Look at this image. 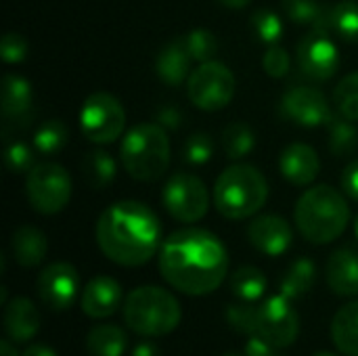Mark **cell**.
Wrapping results in <instances>:
<instances>
[{
  "instance_id": "e575fe53",
  "label": "cell",
  "mask_w": 358,
  "mask_h": 356,
  "mask_svg": "<svg viewBox=\"0 0 358 356\" xmlns=\"http://www.w3.org/2000/svg\"><path fill=\"white\" fill-rule=\"evenodd\" d=\"M334 103L340 111V115L358 122V71L348 73L342 78L334 92Z\"/></svg>"
},
{
  "instance_id": "5b68a950",
  "label": "cell",
  "mask_w": 358,
  "mask_h": 356,
  "mask_svg": "<svg viewBox=\"0 0 358 356\" xmlns=\"http://www.w3.org/2000/svg\"><path fill=\"white\" fill-rule=\"evenodd\" d=\"M268 199L264 174L248 164H235L220 172L214 185V206L229 220H243L258 214Z\"/></svg>"
},
{
  "instance_id": "6da1fadb",
  "label": "cell",
  "mask_w": 358,
  "mask_h": 356,
  "mask_svg": "<svg viewBox=\"0 0 358 356\" xmlns=\"http://www.w3.org/2000/svg\"><path fill=\"white\" fill-rule=\"evenodd\" d=\"M159 273L168 285L187 296H208L229 273L224 243L206 229L172 233L159 248Z\"/></svg>"
},
{
  "instance_id": "d6a6232c",
  "label": "cell",
  "mask_w": 358,
  "mask_h": 356,
  "mask_svg": "<svg viewBox=\"0 0 358 356\" xmlns=\"http://www.w3.org/2000/svg\"><path fill=\"white\" fill-rule=\"evenodd\" d=\"M180 42L185 44L191 59L197 63L214 61V57L218 55V48H220L216 34L206 27H195V29L187 31L185 36H180Z\"/></svg>"
},
{
  "instance_id": "603a6c76",
  "label": "cell",
  "mask_w": 358,
  "mask_h": 356,
  "mask_svg": "<svg viewBox=\"0 0 358 356\" xmlns=\"http://www.w3.org/2000/svg\"><path fill=\"white\" fill-rule=\"evenodd\" d=\"M331 340L346 356H358V300L342 306L331 323Z\"/></svg>"
},
{
  "instance_id": "f907efd6",
  "label": "cell",
  "mask_w": 358,
  "mask_h": 356,
  "mask_svg": "<svg viewBox=\"0 0 358 356\" xmlns=\"http://www.w3.org/2000/svg\"><path fill=\"white\" fill-rule=\"evenodd\" d=\"M224 356H241V355H237V353H229V355H224ZM245 356V355H243Z\"/></svg>"
},
{
  "instance_id": "484cf974",
  "label": "cell",
  "mask_w": 358,
  "mask_h": 356,
  "mask_svg": "<svg viewBox=\"0 0 358 356\" xmlns=\"http://www.w3.org/2000/svg\"><path fill=\"white\" fill-rule=\"evenodd\" d=\"M281 2L289 21L298 25H306L310 29L329 31V8H325L319 0H281Z\"/></svg>"
},
{
  "instance_id": "83f0119b",
  "label": "cell",
  "mask_w": 358,
  "mask_h": 356,
  "mask_svg": "<svg viewBox=\"0 0 358 356\" xmlns=\"http://www.w3.org/2000/svg\"><path fill=\"white\" fill-rule=\"evenodd\" d=\"M327 132H329V149L338 157L352 155L358 149V128L352 120L344 115H331L327 122Z\"/></svg>"
},
{
  "instance_id": "8fae6325",
  "label": "cell",
  "mask_w": 358,
  "mask_h": 356,
  "mask_svg": "<svg viewBox=\"0 0 358 356\" xmlns=\"http://www.w3.org/2000/svg\"><path fill=\"white\" fill-rule=\"evenodd\" d=\"M300 334V319L292 300L277 294L258 306V336L271 342L277 350L292 346Z\"/></svg>"
},
{
  "instance_id": "ab89813d",
  "label": "cell",
  "mask_w": 358,
  "mask_h": 356,
  "mask_svg": "<svg viewBox=\"0 0 358 356\" xmlns=\"http://www.w3.org/2000/svg\"><path fill=\"white\" fill-rule=\"evenodd\" d=\"M0 57L8 65L21 63L27 57V40L21 34H15V31L4 34L2 42H0Z\"/></svg>"
},
{
  "instance_id": "1f68e13d",
  "label": "cell",
  "mask_w": 358,
  "mask_h": 356,
  "mask_svg": "<svg viewBox=\"0 0 358 356\" xmlns=\"http://www.w3.org/2000/svg\"><path fill=\"white\" fill-rule=\"evenodd\" d=\"M256 147V134L245 122H233L222 130V149L227 157L241 159L250 155Z\"/></svg>"
},
{
  "instance_id": "7c38bea8",
  "label": "cell",
  "mask_w": 358,
  "mask_h": 356,
  "mask_svg": "<svg viewBox=\"0 0 358 356\" xmlns=\"http://www.w3.org/2000/svg\"><path fill=\"white\" fill-rule=\"evenodd\" d=\"M325 29H310L300 42L296 50V61L300 71L310 78L325 82L336 76L340 67V50Z\"/></svg>"
},
{
  "instance_id": "30bf717a",
  "label": "cell",
  "mask_w": 358,
  "mask_h": 356,
  "mask_svg": "<svg viewBox=\"0 0 358 356\" xmlns=\"http://www.w3.org/2000/svg\"><path fill=\"white\" fill-rule=\"evenodd\" d=\"M162 201L174 220L197 222L208 212L210 193L199 176L189 172H176L168 178L162 191Z\"/></svg>"
},
{
  "instance_id": "b9f144b4",
  "label": "cell",
  "mask_w": 358,
  "mask_h": 356,
  "mask_svg": "<svg viewBox=\"0 0 358 356\" xmlns=\"http://www.w3.org/2000/svg\"><path fill=\"white\" fill-rule=\"evenodd\" d=\"M277 348L266 342L262 336H252L248 338V344H245V356H277L275 353Z\"/></svg>"
},
{
  "instance_id": "4316f807",
  "label": "cell",
  "mask_w": 358,
  "mask_h": 356,
  "mask_svg": "<svg viewBox=\"0 0 358 356\" xmlns=\"http://www.w3.org/2000/svg\"><path fill=\"white\" fill-rule=\"evenodd\" d=\"M82 170H84L86 183L92 189H107L117 174V166H115L113 155L109 151H103V149L88 151L82 159Z\"/></svg>"
},
{
  "instance_id": "bcb514c9",
  "label": "cell",
  "mask_w": 358,
  "mask_h": 356,
  "mask_svg": "<svg viewBox=\"0 0 358 356\" xmlns=\"http://www.w3.org/2000/svg\"><path fill=\"white\" fill-rule=\"evenodd\" d=\"M0 356H19V353H17V348L13 346L10 340H2L0 342Z\"/></svg>"
},
{
  "instance_id": "d6986e66",
  "label": "cell",
  "mask_w": 358,
  "mask_h": 356,
  "mask_svg": "<svg viewBox=\"0 0 358 356\" xmlns=\"http://www.w3.org/2000/svg\"><path fill=\"white\" fill-rule=\"evenodd\" d=\"M325 279L334 294L340 298L358 296V254L342 248L336 250L325 266Z\"/></svg>"
},
{
  "instance_id": "74e56055",
  "label": "cell",
  "mask_w": 358,
  "mask_h": 356,
  "mask_svg": "<svg viewBox=\"0 0 358 356\" xmlns=\"http://www.w3.org/2000/svg\"><path fill=\"white\" fill-rule=\"evenodd\" d=\"M4 164L13 174H21V172H29L36 162H34V149L21 141L8 143L4 149Z\"/></svg>"
},
{
  "instance_id": "f35d334b",
  "label": "cell",
  "mask_w": 358,
  "mask_h": 356,
  "mask_svg": "<svg viewBox=\"0 0 358 356\" xmlns=\"http://www.w3.org/2000/svg\"><path fill=\"white\" fill-rule=\"evenodd\" d=\"M289 67H292V59H289L287 50L281 48L279 44L268 46V50H266L264 57H262V69H264L271 78L279 80V78H285V76L289 73Z\"/></svg>"
},
{
  "instance_id": "7a4b0ae2",
  "label": "cell",
  "mask_w": 358,
  "mask_h": 356,
  "mask_svg": "<svg viewBox=\"0 0 358 356\" xmlns=\"http://www.w3.org/2000/svg\"><path fill=\"white\" fill-rule=\"evenodd\" d=\"M101 252L120 266H143L162 248V225L141 201H117L96 222Z\"/></svg>"
},
{
  "instance_id": "ba28073f",
  "label": "cell",
  "mask_w": 358,
  "mask_h": 356,
  "mask_svg": "<svg viewBox=\"0 0 358 356\" xmlns=\"http://www.w3.org/2000/svg\"><path fill=\"white\" fill-rule=\"evenodd\" d=\"M25 193L40 214H59L71 197V178L63 166L52 162L36 164L25 176Z\"/></svg>"
},
{
  "instance_id": "3957f363",
  "label": "cell",
  "mask_w": 358,
  "mask_h": 356,
  "mask_svg": "<svg viewBox=\"0 0 358 356\" xmlns=\"http://www.w3.org/2000/svg\"><path fill=\"white\" fill-rule=\"evenodd\" d=\"M294 218L306 241L325 245L346 231L350 222V206L338 189L317 185L302 193L296 204Z\"/></svg>"
},
{
  "instance_id": "f6af8a7d",
  "label": "cell",
  "mask_w": 358,
  "mask_h": 356,
  "mask_svg": "<svg viewBox=\"0 0 358 356\" xmlns=\"http://www.w3.org/2000/svg\"><path fill=\"white\" fill-rule=\"evenodd\" d=\"M21 356H57V353L46 344H31L23 350Z\"/></svg>"
},
{
  "instance_id": "4dcf8cb0",
  "label": "cell",
  "mask_w": 358,
  "mask_h": 356,
  "mask_svg": "<svg viewBox=\"0 0 358 356\" xmlns=\"http://www.w3.org/2000/svg\"><path fill=\"white\" fill-rule=\"evenodd\" d=\"M67 138H69V128L65 126V122L55 118L42 122L36 128L31 145L40 155H57L67 145Z\"/></svg>"
},
{
  "instance_id": "8d00e7d4",
  "label": "cell",
  "mask_w": 358,
  "mask_h": 356,
  "mask_svg": "<svg viewBox=\"0 0 358 356\" xmlns=\"http://www.w3.org/2000/svg\"><path fill=\"white\" fill-rule=\"evenodd\" d=\"M214 155V141L206 132L191 134L182 145V159L189 166H203Z\"/></svg>"
},
{
  "instance_id": "ee69618b",
  "label": "cell",
  "mask_w": 358,
  "mask_h": 356,
  "mask_svg": "<svg viewBox=\"0 0 358 356\" xmlns=\"http://www.w3.org/2000/svg\"><path fill=\"white\" fill-rule=\"evenodd\" d=\"M130 356H162V353H159L157 344H153V342H141V344H136L132 348V355Z\"/></svg>"
},
{
  "instance_id": "5bb4252c",
  "label": "cell",
  "mask_w": 358,
  "mask_h": 356,
  "mask_svg": "<svg viewBox=\"0 0 358 356\" xmlns=\"http://www.w3.org/2000/svg\"><path fill=\"white\" fill-rule=\"evenodd\" d=\"M80 294V275L69 262H52L38 275V296L40 300L61 313L67 311Z\"/></svg>"
},
{
  "instance_id": "9c48e42d",
  "label": "cell",
  "mask_w": 358,
  "mask_h": 356,
  "mask_svg": "<svg viewBox=\"0 0 358 356\" xmlns=\"http://www.w3.org/2000/svg\"><path fill=\"white\" fill-rule=\"evenodd\" d=\"M80 128L90 143H115L126 128V111L120 99L109 92L90 94L80 109Z\"/></svg>"
},
{
  "instance_id": "c3c4849f",
  "label": "cell",
  "mask_w": 358,
  "mask_h": 356,
  "mask_svg": "<svg viewBox=\"0 0 358 356\" xmlns=\"http://www.w3.org/2000/svg\"><path fill=\"white\" fill-rule=\"evenodd\" d=\"M352 227H355V237H357V241H358V216L355 218V225H352Z\"/></svg>"
},
{
  "instance_id": "ac0fdd59",
  "label": "cell",
  "mask_w": 358,
  "mask_h": 356,
  "mask_svg": "<svg viewBox=\"0 0 358 356\" xmlns=\"http://www.w3.org/2000/svg\"><path fill=\"white\" fill-rule=\"evenodd\" d=\"M2 325H4V334L10 342H15V344L17 342H29L40 329L38 308L34 306L31 300L17 296L4 304Z\"/></svg>"
},
{
  "instance_id": "52a82bcc",
  "label": "cell",
  "mask_w": 358,
  "mask_h": 356,
  "mask_svg": "<svg viewBox=\"0 0 358 356\" xmlns=\"http://www.w3.org/2000/svg\"><path fill=\"white\" fill-rule=\"evenodd\" d=\"M235 76L222 61H206L199 63L197 69L191 71L187 80L189 101L203 111L224 109L235 97Z\"/></svg>"
},
{
  "instance_id": "7bdbcfd3",
  "label": "cell",
  "mask_w": 358,
  "mask_h": 356,
  "mask_svg": "<svg viewBox=\"0 0 358 356\" xmlns=\"http://www.w3.org/2000/svg\"><path fill=\"white\" fill-rule=\"evenodd\" d=\"M180 120H182V115L176 107H164L157 113V124H162L168 130H176L180 126Z\"/></svg>"
},
{
  "instance_id": "d590c367",
  "label": "cell",
  "mask_w": 358,
  "mask_h": 356,
  "mask_svg": "<svg viewBox=\"0 0 358 356\" xmlns=\"http://www.w3.org/2000/svg\"><path fill=\"white\" fill-rule=\"evenodd\" d=\"M227 321L237 334H243L248 338L258 336V308H254L252 302L229 306L227 308Z\"/></svg>"
},
{
  "instance_id": "7402d4cb",
  "label": "cell",
  "mask_w": 358,
  "mask_h": 356,
  "mask_svg": "<svg viewBox=\"0 0 358 356\" xmlns=\"http://www.w3.org/2000/svg\"><path fill=\"white\" fill-rule=\"evenodd\" d=\"M10 250H13V258L19 266L34 269L44 262L46 252H48V239L40 229H36L31 225H23L13 233Z\"/></svg>"
},
{
  "instance_id": "60d3db41",
  "label": "cell",
  "mask_w": 358,
  "mask_h": 356,
  "mask_svg": "<svg viewBox=\"0 0 358 356\" xmlns=\"http://www.w3.org/2000/svg\"><path fill=\"white\" fill-rule=\"evenodd\" d=\"M342 189L350 199L358 201V159L350 162L342 172Z\"/></svg>"
},
{
  "instance_id": "e0dca14e",
  "label": "cell",
  "mask_w": 358,
  "mask_h": 356,
  "mask_svg": "<svg viewBox=\"0 0 358 356\" xmlns=\"http://www.w3.org/2000/svg\"><path fill=\"white\" fill-rule=\"evenodd\" d=\"M82 311L90 319H107L117 313L122 304V285L107 275L94 277L84 285Z\"/></svg>"
},
{
  "instance_id": "277c9868",
  "label": "cell",
  "mask_w": 358,
  "mask_h": 356,
  "mask_svg": "<svg viewBox=\"0 0 358 356\" xmlns=\"http://www.w3.org/2000/svg\"><path fill=\"white\" fill-rule=\"evenodd\" d=\"M120 159L128 176L141 183L162 178L170 166V138L162 124L143 122L122 136Z\"/></svg>"
},
{
  "instance_id": "9a60e30c",
  "label": "cell",
  "mask_w": 358,
  "mask_h": 356,
  "mask_svg": "<svg viewBox=\"0 0 358 356\" xmlns=\"http://www.w3.org/2000/svg\"><path fill=\"white\" fill-rule=\"evenodd\" d=\"M252 245L266 256H281L289 250L294 241L292 227L285 218L277 214H264L252 220L248 229Z\"/></svg>"
},
{
  "instance_id": "2e32d148",
  "label": "cell",
  "mask_w": 358,
  "mask_h": 356,
  "mask_svg": "<svg viewBox=\"0 0 358 356\" xmlns=\"http://www.w3.org/2000/svg\"><path fill=\"white\" fill-rule=\"evenodd\" d=\"M279 170L285 180L296 187H308L315 183L321 170V159L317 151L306 143H292L281 151Z\"/></svg>"
},
{
  "instance_id": "8992f818",
  "label": "cell",
  "mask_w": 358,
  "mask_h": 356,
  "mask_svg": "<svg viewBox=\"0 0 358 356\" xmlns=\"http://www.w3.org/2000/svg\"><path fill=\"white\" fill-rule=\"evenodd\" d=\"M182 319L178 300L164 287L143 285L124 300V321L128 329L143 338H162L172 334Z\"/></svg>"
},
{
  "instance_id": "681fc988",
  "label": "cell",
  "mask_w": 358,
  "mask_h": 356,
  "mask_svg": "<svg viewBox=\"0 0 358 356\" xmlns=\"http://www.w3.org/2000/svg\"><path fill=\"white\" fill-rule=\"evenodd\" d=\"M315 356H338V355H334V353H319V355H315Z\"/></svg>"
},
{
  "instance_id": "ffe728a7",
  "label": "cell",
  "mask_w": 358,
  "mask_h": 356,
  "mask_svg": "<svg viewBox=\"0 0 358 356\" xmlns=\"http://www.w3.org/2000/svg\"><path fill=\"white\" fill-rule=\"evenodd\" d=\"M191 55L187 52L180 38L168 42L155 57V73L168 86H180L191 76Z\"/></svg>"
},
{
  "instance_id": "4fadbf2b",
  "label": "cell",
  "mask_w": 358,
  "mask_h": 356,
  "mask_svg": "<svg viewBox=\"0 0 358 356\" xmlns=\"http://www.w3.org/2000/svg\"><path fill=\"white\" fill-rule=\"evenodd\" d=\"M281 111L289 122L306 128L327 126V122L334 115L327 97L313 86L289 88L281 99Z\"/></svg>"
},
{
  "instance_id": "44dd1931",
  "label": "cell",
  "mask_w": 358,
  "mask_h": 356,
  "mask_svg": "<svg viewBox=\"0 0 358 356\" xmlns=\"http://www.w3.org/2000/svg\"><path fill=\"white\" fill-rule=\"evenodd\" d=\"M31 84L19 73H6L2 78V115L6 122H21L31 111Z\"/></svg>"
},
{
  "instance_id": "cb8c5ba5",
  "label": "cell",
  "mask_w": 358,
  "mask_h": 356,
  "mask_svg": "<svg viewBox=\"0 0 358 356\" xmlns=\"http://www.w3.org/2000/svg\"><path fill=\"white\" fill-rule=\"evenodd\" d=\"M317 279V266L310 258H298L287 273L283 275L281 283H279V294L285 296L287 300L296 302L300 298H304Z\"/></svg>"
},
{
  "instance_id": "f1b7e54d",
  "label": "cell",
  "mask_w": 358,
  "mask_h": 356,
  "mask_svg": "<svg viewBox=\"0 0 358 356\" xmlns=\"http://www.w3.org/2000/svg\"><path fill=\"white\" fill-rule=\"evenodd\" d=\"M231 290L241 302H258L266 294V277L256 266H241L231 277Z\"/></svg>"
},
{
  "instance_id": "836d02e7",
  "label": "cell",
  "mask_w": 358,
  "mask_h": 356,
  "mask_svg": "<svg viewBox=\"0 0 358 356\" xmlns=\"http://www.w3.org/2000/svg\"><path fill=\"white\" fill-rule=\"evenodd\" d=\"M250 23H252V29L258 36V40L264 42V44H268V46L279 44V40L283 38V31H285L283 19L275 10H271V8H258V10H254Z\"/></svg>"
},
{
  "instance_id": "f546056e",
  "label": "cell",
  "mask_w": 358,
  "mask_h": 356,
  "mask_svg": "<svg viewBox=\"0 0 358 356\" xmlns=\"http://www.w3.org/2000/svg\"><path fill=\"white\" fill-rule=\"evenodd\" d=\"M329 31L344 42H358V2L340 0L329 8Z\"/></svg>"
},
{
  "instance_id": "7dc6e473",
  "label": "cell",
  "mask_w": 358,
  "mask_h": 356,
  "mask_svg": "<svg viewBox=\"0 0 358 356\" xmlns=\"http://www.w3.org/2000/svg\"><path fill=\"white\" fill-rule=\"evenodd\" d=\"M222 6H227V8H243V6H248L252 0H218Z\"/></svg>"
},
{
  "instance_id": "d4e9b609",
  "label": "cell",
  "mask_w": 358,
  "mask_h": 356,
  "mask_svg": "<svg viewBox=\"0 0 358 356\" xmlns=\"http://www.w3.org/2000/svg\"><path fill=\"white\" fill-rule=\"evenodd\" d=\"M128 348V336L117 325H96L86 334L90 356H122Z\"/></svg>"
}]
</instances>
